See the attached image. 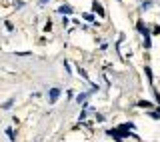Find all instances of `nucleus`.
Here are the masks:
<instances>
[{
    "instance_id": "1",
    "label": "nucleus",
    "mask_w": 160,
    "mask_h": 142,
    "mask_svg": "<svg viewBox=\"0 0 160 142\" xmlns=\"http://www.w3.org/2000/svg\"><path fill=\"white\" fill-rule=\"evenodd\" d=\"M130 128H132V124H122V126H118V130H108V134L110 136H116V138H122V136L128 134Z\"/></svg>"
},
{
    "instance_id": "2",
    "label": "nucleus",
    "mask_w": 160,
    "mask_h": 142,
    "mask_svg": "<svg viewBox=\"0 0 160 142\" xmlns=\"http://www.w3.org/2000/svg\"><path fill=\"white\" fill-rule=\"evenodd\" d=\"M138 30H140V34L144 36V42H146V48H150V34H148L146 26H144L142 22H138Z\"/></svg>"
},
{
    "instance_id": "4",
    "label": "nucleus",
    "mask_w": 160,
    "mask_h": 142,
    "mask_svg": "<svg viewBox=\"0 0 160 142\" xmlns=\"http://www.w3.org/2000/svg\"><path fill=\"white\" fill-rule=\"evenodd\" d=\"M92 8H94V10H96V12L100 14V16H104V8H102V6H100V4L96 2V0H94V4H92Z\"/></svg>"
},
{
    "instance_id": "5",
    "label": "nucleus",
    "mask_w": 160,
    "mask_h": 142,
    "mask_svg": "<svg viewBox=\"0 0 160 142\" xmlns=\"http://www.w3.org/2000/svg\"><path fill=\"white\" fill-rule=\"evenodd\" d=\"M60 12H66V14H70V12H72V8H70V6H62V8H60Z\"/></svg>"
},
{
    "instance_id": "3",
    "label": "nucleus",
    "mask_w": 160,
    "mask_h": 142,
    "mask_svg": "<svg viewBox=\"0 0 160 142\" xmlns=\"http://www.w3.org/2000/svg\"><path fill=\"white\" fill-rule=\"evenodd\" d=\"M58 94H60V90H58V88H52V90H50V102H56Z\"/></svg>"
},
{
    "instance_id": "6",
    "label": "nucleus",
    "mask_w": 160,
    "mask_h": 142,
    "mask_svg": "<svg viewBox=\"0 0 160 142\" xmlns=\"http://www.w3.org/2000/svg\"><path fill=\"white\" fill-rule=\"evenodd\" d=\"M40 2H46V0H40Z\"/></svg>"
}]
</instances>
